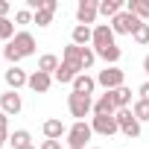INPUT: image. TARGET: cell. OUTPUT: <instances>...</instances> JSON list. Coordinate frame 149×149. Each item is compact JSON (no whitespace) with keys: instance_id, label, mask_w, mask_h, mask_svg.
<instances>
[{"instance_id":"1","label":"cell","mask_w":149,"mask_h":149,"mask_svg":"<svg viewBox=\"0 0 149 149\" xmlns=\"http://www.w3.org/2000/svg\"><path fill=\"white\" fill-rule=\"evenodd\" d=\"M35 53V38H32V32H18L6 47H3V56L12 61V67H18V61L21 58H26V56H32Z\"/></svg>"},{"instance_id":"2","label":"cell","mask_w":149,"mask_h":149,"mask_svg":"<svg viewBox=\"0 0 149 149\" xmlns=\"http://www.w3.org/2000/svg\"><path fill=\"white\" fill-rule=\"evenodd\" d=\"M91 134H94V129H91V123H85V120H76L70 129H67V146L70 149H85V143L91 140Z\"/></svg>"},{"instance_id":"3","label":"cell","mask_w":149,"mask_h":149,"mask_svg":"<svg viewBox=\"0 0 149 149\" xmlns=\"http://www.w3.org/2000/svg\"><path fill=\"white\" fill-rule=\"evenodd\" d=\"M140 24H143V21H140L137 15L126 12V9H123L117 18H111V29H114V35H134V32L140 29Z\"/></svg>"},{"instance_id":"4","label":"cell","mask_w":149,"mask_h":149,"mask_svg":"<svg viewBox=\"0 0 149 149\" xmlns=\"http://www.w3.org/2000/svg\"><path fill=\"white\" fill-rule=\"evenodd\" d=\"M67 108H70V114L76 117V120H82V117H88L91 111H94V100L88 97V94H67Z\"/></svg>"},{"instance_id":"5","label":"cell","mask_w":149,"mask_h":149,"mask_svg":"<svg viewBox=\"0 0 149 149\" xmlns=\"http://www.w3.org/2000/svg\"><path fill=\"white\" fill-rule=\"evenodd\" d=\"M114 117H117V126H120V132H123L126 137H140V123H137V117L132 114V108H120Z\"/></svg>"},{"instance_id":"6","label":"cell","mask_w":149,"mask_h":149,"mask_svg":"<svg viewBox=\"0 0 149 149\" xmlns=\"http://www.w3.org/2000/svg\"><path fill=\"white\" fill-rule=\"evenodd\" d=\"M123 82H126V73L120 67H105L97 76V85H102L105 91H117V88H123Z\"/></svg>"},{"instance_id":"7","label":"cell","mask_w":149,"mask_h":149,"mask_svg":"<svg viewBox=\"0 0 149 149\" xmlns=\"http://www.w3.org/2000/svg\"><path fill=\"white\" fill-rule=\"evenodd\" d=\"M97 15H100V3H97V0H79V6H76V21H79L82 26L94 24Z\"/></svg>"},{"instance_id":"8","label":"cell","mask_w":149,"mask_h":149,"mask_svg":"<svg viewBox=\"0 0 149 149\" xmlns=\"http://www.w3.org/2000/svg\"><path fill=\"white\" fill-rule=\"evenodd\" d=\"M94 50H102V47H114V29L111 24H97L94 26Z\"/></svg>"},{"instance_id":"9","label":"cell","mask_w":149,"mask_h":149,"mask_svg":"<svg viewBox=\"0 0 149 149\" xmlns=\"http://www.w3.org/2000/svg\"><path fill=\"white\" fill-rule=\"evenodd\" d=\"M24 102H21V94L18 91H6V94H0V111H3L6 117L9 114H21Z\"/></svg>"},{"instance_id":"10","label":"cell","mask_w":149,"mask_h":149,"mask_svg":"<svg viewBox=\"0 0 149 149\" xmlns=\"http://www.w3.org/2000/svg\"><path fill=\"white\" fill-rule=\"evenodd\" d=\"M91 129H94L97 134H102V137H111V134H117V132H120V126H117V117H97V114H94V123H91Z\"/></svg>"},{"instance_id":"11","label":"cell","mask_w":149,"mask_h":149,"mask_svg":"<svg viewBox=\"0 0 149 149\" xmlns=\"http://www.w3.org/2000/svg\"><path fill=\"white\" fill-rule=\"evenodd\" d=\"M56 9H58V3H56V0H44V6L32 15V24H38V26H50V24H53Z\"/></svg>"},{"instance_id":"12","label":"cell","mask_w":149,"mask_h":149,"mask_svg":"<svg viewBox=\"0 0 149 149\" xmlns=\"http://www.w3.org/2000/svg\"><path fill=\"white\" fill-rule=\"evenodd\" d=\"M94 114H97V117H114V114H117V105H114V100H111L108 91L94 102Z\"/></svg>"},{"instance_id":"13","label":"cell","mask_w":149,"mask_h":149,"mask_svg":"<svg viewBox=\"0 0 149 149\" xmlns=\"http://www.w3.org/2000/svg\"><path fill=\"white\" fill-rule=\"evenodd\" d=\"M35 94H47L50 91V85H53V76H50V73H41V70H35L32 73V76H29V82H26Z\"/></svg>"},{"instance_id":"14","label":"cell","mask_w":149,"mask_h":149,"mask_svg":"<svg viewBox=\"0 0 149 149\" xmlns=\"http://www.w3.org/2000/svg\"><path fill=\"white\" fill-rule=\"evenodd\" d=\"M44 137L47 140H61V134H67V129H64V123L61 120H56V117H50V120H44Z\"/></svg>"},{"instance_id":"15","label":"cell","mask_w":149,"mask_h":149,"mask_svg":"<svg viewBox=\"0 0 149 149\" xmlns=\"http://www.w3.org/2000/svg\"><path fill=\"white\" fill-rule=\"evenodd\" d=\"M29 82V76L21 70V67H9L6 70V85H9V91H18V88H24Z\"/></svg>"},{"instance_id":"16","label":"cell","mask_w":149,"mask_h":149,"mask_svg":"<svg viewBox=\"0 0 149 149\" xmlns=\"http://www.w3.org/2000/svg\"><path fill=\"white\" fill-rule=\"evenodd\" d=\"M76 76H79V67H73V64H67V61H61V64H58V70L53 73V79H56V82H61V85L73 82Z\"/></svg>"},{"instance_id":"17","label":"cell","mask_w":149,"mask_h":149,"mask_svg":"<svg viewBox=\"0 0 149 149\" xmlns=\"http://www.w3.org/2000/svg\"><path fill=\"white\" fill-rule=\"evenodd\" d=\"M79 56H82V47H76L73 41L61 50V61H67V64H73V67H79V73H82V61H79Z\"/></svg>"},{"instance_id":"18","label":"cell","mask_w":149,"mask_h":149,"mask_svg":"<svg viewBox=\"0 0 149 149\" xmlns=\"http://www.w3.org/2000/svg\"><path fill=\"white\" fill-rule=\"evenodd\" d=\"M126 12L137 15L143 24L149 21V0H126Z\"/></svg>"},{"instance_id":"19","label":"cell","mask_w":149,"mask_h":149,"mask_svg":"<svg viewBox=\"0 0 149 149\" xmlns=\"http://www.w3.org/2000/svg\"><path fill=\"white\" fill-rule=\"evenodd\" d=\"M94 88H97V79H91L88 73H79V76L73 79V91H76V94H88V97H91Z\"/></svg>"},{"instance_id":"20","label":"cell","mask_w":149,"mask_h":149,"mask_svg":"<svg viewBox=\"0 0 149 149\" xmlns=\"http://www.w3.org/2000/svg\"><path fill=\"white\" fill-rule=\"evenodd\" d=\"M91 41H94V29L91 26H82V24L73 26V44H76V47H85Z\"/></svg>"},{"instance_id":"21","label":"cell","mask_w":149,"mask_h":149,"mask_svg":"<svg viewBox=\"0 0 149 149\" xmlns=\"http://www.w3.org/2000/svg\"><path fill=\"white\" fill-rule=\"evenodd\" d=\"M58 64H61V61H58V56H53V53H44V56L38 58V70H41V73H50V76L58 70Z\"/></svg>"},{"instance_id":"22","label":"cell","mask_w":149,"mask_h":149,"mask_svg":"<svg viewBox=\"0 0 149 149\" xmlns=\"http://www.w3.org/2000/svg\"><path fill=\"white\" fill-rule=\"evenodd\" d=\"M108 94H111V100H114L117 111H120V108H129V105H132V91H129L126 85H123V88H117V91H108Z\"/></svg>"},{"instance_id":"23","label":"cell","mask_w":149,"mask_h":149,"mask_svg":"<svg viewBox=\"0 0 149 149\" xmlns=\"http://www.w3.org/2000/svg\"><path fill=\"white\" fill-rule=\"evenodd\" d=\"M94 53H97L102 61H108L111 67H114V61H120V56H123V50H120L117 44H114V47H102V50H94Z\"/></svg>"},{"instance_id":"24","label":"cell","mask_w":149,"mask_h":149,"mask_svg":"<svg viewBox=\"0 0 149 149\" xmlns=\"http://www.w3.org/2000/svg\"><path fill=\"white\" fill-rule=\"evenodd\" d=\"M120 12H123L120 0H102V3H100V15H105V18H117Z\"/></svg>"},{"instance_id":"25","label":"cell","mask_w":149,"mask_h":149,"mask_svg":"<svg viewBox=\"0 0 149 149\" xmlns=\"http://www.w3.org/2000/svg\"><path fill=\"white\" fill-rule=\"evenodd\" d=\"M29 140H32V137H29V132H26V129H18L15 134H9V143H12L15 149H26V146H32Z\"/></svg>"},{"instance_id":"26","label":"cell","mask_w":149,"mask_h":149,"mask_svg":"<svg viewBox=\"0 0 149 149\" xmlns=\"http://www.w3.org/2000/svg\"><path fill=\"white\" fill-rule=\"evenodd\" d=\"M18 32H15V21L9 18H0V41H12Z\"/></svg>"},{"instance_id":"27","label":"cell","mask_w":149,"mask_h":149,"mask_svg":"<svg viewBox=\"0 0 149 149\" xmlns=\"http://www.w3.org/2000/svg\"><path fill=\"white\" fill-rule=\"evenodd\" d=\"M132 114L137 117V123H143V120H149V102H143V100H137V102L132 105Z\"/></svg>"},{"instance_id":"28","label":"cell","mask_w":149,"mask_h":149,"mask_svg":"<svg viewBox=\"0 0 149 149\" xmlns=\"http://www.w3.org/2000/svg\"><path fill=\"white\" fill-rule=\"evenodd\" d=\"M79 61H82V73H85L88 67H94V61H97V53H94L91 47H82V56H79Z\"/></svg>"},{"instance_id":"29","label":"cell","mask_w":149,"mask_h":149,"mask_svg":"<svg viewBox=\"0 0 149 149\" xmlns=\"http://www.w3.org/2000/svg\"><path fill=\"white\" fill-rule=\"evenodd\" d=\"M132 38H134L137 44H149V24H140V29H137Z\"/></svg>"},{"instance_id":"30","label":"cell","mask_w":149,"mask_h":149,"mask_svg":"<svg viewBox=\"0 0 149 149\" xmlns=\"http://www.w3.org/2000/svg\"><path fill=\"white\" fill-rule=\"evenodd\" d=\"M32 15H35V12H29V9H18V12H15V21H18V24H32Z\"/></svg>"},{"instance_id":"31","label":"cell","mask_w":149,"mask_h":149,"mask_svg":"<svg viewBox=\"0 0 149 149\" xmlns=\"http://www.w3.org/2000/svg\"><path fill=\"white\" fill-rule=\"evenodd\" d=\"M137 94H140V100H143V102H149V82H143V85L137 88Z\"/></svg>"},{"instance_id":"32","label":"cell","mask_w":149,"mask_h":149,"mask_svg":"<svg viewBox=\"0 0 149 149\" xmlns=\"http://www.w3.org/2000/svg\"><path fill=\"white\" fill-rule=\"evenodd\" d=\"M12 12V3H9V0H0V18H6Z\"/></svg>"},{"instance_id":"33","label":"cell","mask_w":149,"mask_h":149,"mask_svg":"<svg viewBox=\"0 0 149 149\" xmlns=\"http://www.w3.org/2000/svg\"><path fill=\"white\" fill-rule=\"evenodd\" d=\"M6 132H9V117L0 111V134H6Z\"/></svg>"},{"instance_id":"34","label":"cell","mask_w":149,"mask_h":149,"mask_svg":"<svg viewBox=\"0 0 149 149\" xmlns=\"http://www.w3.org/2000/svg\"><path fill=\"white\" fill-rule=\"evenodd\" d=\"M41 149H61V140H44Z\"/></svg>"},{"instance_id":"35","label":"cell","mask_w":149,"mask_h":149,"mask_svg":"<svg viewBox=\"0 0 149 149\" xmlns=\"http://www.w3.org/2000/svg\"><path fill=\"white\" fill-rule=\"evenodd\" d=\"M143 73H146V76H149V56L143 58Z\"/></svg>"},{"instance_id":"36","label":"cell","mask_w":149,"mask_h":149,"mask_svg":"<svg viewBox=\"0 0 149 149\" xmlns=\"http://www.w3.org/2000/svg\"><path fill=\"white\" fill-rule=\"evenodd\" d=\"M3 143H6V134H0V149H3Z\"/></svg>"},{"instance_id":"37","label":"cell","mask_w":149,"mask_h":149,"mask_svg":"<svg viewBox=\"0 0 149 149\" xmlns=\"http://www.w3.org/2000/svg\"><path fill=\"white\" fill-rule=\"evenodd\" d=\"M91 149H100V146H91Z\"/></svg>"},{"instance_id":"38","label":"cell","mask_w":149,"mask_h":149,"mask_svg":"<svg viewBox=\"0 0 149 149\" xmlns=\"http://www.w3.org/2000/svg\"><path fill=\"white\" fill-rule=\"evenodd\" d=\"M26 149H35V146H26Z\"/></svg>"}]
</instances>
